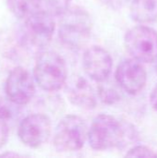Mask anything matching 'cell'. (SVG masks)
<instances>
[{"label":"cell","mask_w":157,"mask_h":158,"mask_svg":"<svg viewBox=\"0 0 157 158\" xmlns=\"http://www.w3.org/2000/svg\"><path fill=\"white\" fill-rule=\"evenodd\" d=\"M136 139V131L132 126L106 114L95 117L88 131L89 144L96 151L124 148L135 143Z\"/></svg>","instance_id":"1"},{"label":"cell","mask_w":157,"mask_h":158,"mask_svg":"<svg viewBox=\"0 0 157 158\" xmlns=\"http://www.w3.org/2000/svg\"><path fill=\"white\" fill-rule=\"evenodd\" d=\"M34 80L38 86L47 92L60 90L68 79L65 60L53 51H43L37 56L34 69Z\"/></svg>","instance_id":"2"},{"label":"cell","mask_w":157,"mask_h":158,"mask_svg":"<svg viewBox=\"0 0 157 158\" xmlns=\"http://www.w3.org/2000/svg\"><path fill=\"white\" fill-rule=\"evenodd\" d=\"M92 27V19L86 10L81 7L68 8L61 16L58 36L65 45L81 48L88 42Z\"/></svg>","instance_id":"3"},{"label":"cell","mask_w":157,"mask_h":158,"mask_svg":"<svg viewBox=\"0 0 157 158\" xmlns=\"http://www.w3.org/2000/svg\"><path fill=\"white\" fill-rule=\"evenodd\" d=\"M55 30L54 16L45 9H39L25 19L22 43L31 49L42 50L51 42Z\"/></svg>","instance_id":"4"},{"label":"cell","mask_w":157,"mask_h":158,"mask_svg":"<svg viewBox=\"0 0 157 158\" xmlns=\"http://www.w3.org/2000/svg\"><path fill=\"white\" fill-rule=\"evenodd\" d=\"M86 139L88 129L85 121L79 116L68 115L56 126L53 143L58 152H76L83 147Z\"/></svg>","instance_id":"5"},{"label":"cell","mask_w":157,"mask_h":158,"mask_svg":"<svg viewBox=\"0 0 157 158\" xmlns=\"http://www.w3.org/2000/svg\"><path fill=\"white\" fill-rule=\"evenodd\" d=\"M125 46L131 56L140 62L150 63L157 58V31L139 25L130 29L125 34Z\"/></svg>","instance_id":"6"},{"label":"cell","mask_w":157,"mask_h":158,"mask_svg":"<svg viewBox=\"0 0 157 158\" xmlns=\"http://www.w3.org/2000/svg\"><path fill=\"white\" fill-rule=\"evenodd\" d=\"M52 124L50 118L43 114H31L21 119L18 128L20 142L30 147L38 148L50 138Z\"/></svg>","instance_id":"7"},{"label":"cell","mask_w":157,"mask_h":158,"mask_svg":"<svg viewBox=\"0 0 157 158\" xmlns=\"http://www.w3.org/2000/svg\"><path fill=\"white\" fill-rule=\"evenodd\" d=\"M6 97L18 106L29 104L35 94L34 80L31 73L22 67L12 69L5 83Z\"/></svg>","instance_id":"8"},{"label":"cell","mask_w":157,"mask_h":158,"mask_svg":"<svg viewBox=\"0 0 157 158\" xmlns=\"http://www.w3.org/2000/svg\"><path fill=\"white\" fill-rule=\"evenodd\" d=\"M116 81L120 88L128 94H137L146 85L147 73L142 62L135 58H129L118 66Z\"/></svg>","instance_id":"9"},{"label":"cell","mask_w":157,"mask_h":158,"mask_svg":"<svg viewBox=\"0 0 157 158\" xmlns=\"http://www.w3.org/2000/svg\"><path fill=\"white\" fill-rule=\"evenodd\" d=\"M85 73L94 81L102 82L111 74L113 60L110 54L101 46H92L85 50L82 58Z\"/></svg>","instance_id":"10"},{"label":"cell","mask_w":157,"mask_h":158,"mask_svg":"<svg viewBox=\"0 0 157 158\" xmlns=\"http://www.w3.org/2000/svg\"><path fill=\"white\" fill-rule=\"evenodd\" d=\"M67 95L77 107L92 110L96 106V94L92 85L81 76H73L67 83Z\"/></svg>","instance_id":"11"},{"label":"cell","mask_w":157,"mask_h":158,"mask_svg":"<svg viewBox=\"0 0 157 158\" xmlns=\"http://www.w3.org/2000/svg\"><path fill=\"white\" fill-rule=\"evenodd\" d=\"M130 16L136 22L144 24L157 20V0H131Z\"/></svg>","instance_id":"12"},{"label":"cell","mask_w":157,"mask_h":158,"mask_svg":"<svg viewBox=\"0 0 157 158\" xmlns=\"http://www.w3.org/2000/svg\"><path fill=\"white\" fill-rule=\"evenodd\" d=\"M43 0H6L10 12L19 19H26L40 9Z\"/></svg>","instance_id":"13"},{"label":"cell","mask_w":157,"mask_h":158,"mask_svg":"<svg viewBox=\"0 0 157 158\" xmlns=\"http://www.w3.org/2000/svg\"><path fill=\"white\" fill-rule=\"evenodd\" d=\"M106 81L107 80L100 82L101 84L98 87V95L103 103L113 105L120 100V94L117 88Z\"/></svg>","instance_id":"14"},{"label":"cell","mask_w":157,"mask_h":158,"mask_svg":"<svg viewBox=\"0 0 157 158\" xmlns=\"http://www.w3.org/2000/svg\"><path fill=\"white\" fill-rule=\"evenodd\" d=\"M18 106H19L11 102L7 97L6 99L0 98V117L10 123L18 115Z\"/></svg>","instance_id":"15"},{"label":"cell","mask_w":157,"mask_h":158,"mask_svg":"<svg viewBox=\"0 0 157 158\" xmlns=\"http://www.w3.org/2000/svg\"><path fill=\"white\" fill-rule=\"evenodd\" d=\"M45 4V10L53 16H62L69 7L71 0H43Z\"/></svg>","instance_id":"16"},{"label":"cell","mask_w":157,"mask_h":158,"mask_svg":"<svg viewBox=\"0 0 157 158\" xmlns=\"http://www.w3.org/2000/svg\"><path fill=\"white\" fill-rule=\"evenodd\" d=\"M128 157H156L157 154L152 149L144 145H136L128 151L126 154Z\"/></svg>","instance_id":"17"},{"label":"cell","mask_w":157,"mask_h":158,"mask_svg":"<svg viewBox=\"0 0 157 158\" xmlns=\"http://www.w3.org/2000/svg\"><path fill=\"white\" fill-rule=\"evenodd\" d=\"M9 135V122L0 117V149L6 143Z\"/></svg>","instance_id":"18"},{"label":"cell","mask_w":157,"mask_h":158,"mask_svg":"<svg viewBox=\"0 0 157 158\" xmlns=\"http://www.w3.org/2000/svg\"><path fill=\"white\" fill-rule=\"evenodd\" d=\"M105 5L113 9H119L123 7L130 0H103Z\"/></svg>","instance_id":"19"},{"label":"cell","mask_w":157,"mask_h":158,"mask_svg":"<svg viewBox=\"0 0 157 158\" xmlns=\"http://www.w3.org/2000/svg\"><path fill=\"white\" fill-rule=\"evenodd\" d=\"M150 102H151V105H152L153 108L157 112V84L155 85V87L153 89L152 93H151Z\"/></svg>","instance_id":"20"},{"label":"cell","mask_w":157,"mask_h":158,"mask_svg":"<svg viewBox=\"0 0 157 158\" xmlns=\"http://www.w3.org/2000/svg\"><path fill=\"white\" fill-rule=\"evenodd\" d=\"M0 156H20V155L16 154V153H10V152H7V153H6V154L0 155Z\"/></svg>","instance_id":"21"},{"label":"cell","mask_w":157,"mask_h":158,"mask_svg":"<svg viewBox=\"0 0 157 158\" xmlns=\"http://www.w3.org/2000/svg\"><path fill=\"white\" fill-rule=\"evenodd\" d=\"M155 70H156L157 72V58L155 59Z\"/></svg>","instance_id":"22"}]
</instances>
